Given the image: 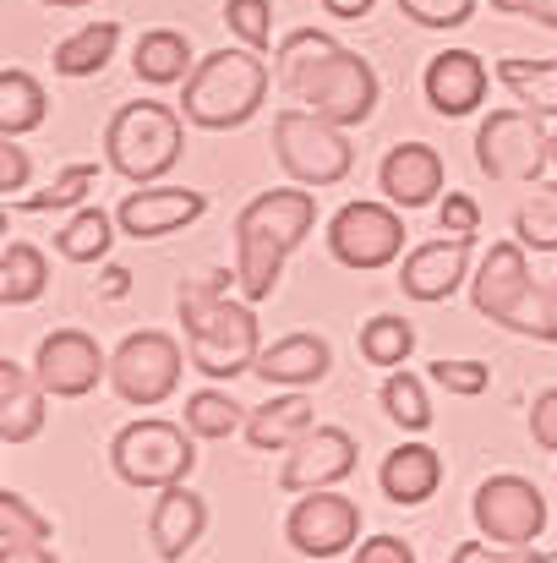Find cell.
Here are the masks:
<instances>
[{"label": "cell", "instance_id": "cell-28", "mask_svg": "<svg viewBox=\"0 0 557 563\" xmlns=\"http://www.w3.org/2000/svg\"><path fill=\"white\" fill-rule=\"evenodd\" d=\"M121 44V22H88L71 38L55 44V77H93L99 66H110Z\"/></svg>", "mask_w": 557, "mask_h": 563}, {"label": "cell", "instance_id": "cell-22", "mask_svg": "<svg viewBox=\"0 0 557 563\" xmlns=\"http://www.w3.org/2000/svg\"><path fill=\"white\" fill-rule=\"evenodd\" d=\"M312 427H318L312 394H307V388H285V394H274L268 405H257V410L246 416L241 438H246L252 449H263V454H285V449H296Z\"/></svg>", "mask_w": 557, "mask_h": 563}, {"label": "cell", "instance_id": "cell-29", "mask_svg": "<svg viewBox=\"0 0 557 563\" xmlns=\"http://www.w3.org/2000/svg\"><path fill=\"white\" fill-rule=\"evenodd\" d=\"M49 99H44V82L22 66H5L0 71V137H22L44 121Z\"/></svg>", "mask_w": 557, "mask_h": 563}, {"label": "cell", "instance_id": "cell-3", "mask_svg": "<svg viewBox=\"0 0 557 563\" xmlns=\"http://www.w3.org/2000/svg\"><path fill=\"white\" fill-rule=\"evenodd\" d=\"M268 66L257 49H213L191 66V77L181 82V115L186 126L202 132H235L246 126L263 99H268Z\"/></svg>", "mask_w": 557, "mask_h": 563}, {"label": "cell", "instance_id": "cell-48", "mask_svg": "<svg viewBox=\"0 0 557 563\" xmlns=\"http://www.w3.org/2000/svg\"><path fill=\"white\" fill-rule=\"evenodd\" d=\"M318 5H323L334 22H356V16H367L377 0H318Z\"/></svg>", "mask_w": 557, "mask_h": 563}, {"label": "cell", "instance_id": "cell-37", "mask_svg": "<svg viewBox=\"0 0 557 563\" xmlns=\"http://www.w3.org/2000/svg\"><path fill=\"white\" fill-rule=\"evenodd\" d=\"M334 44H339V38H334L328 27H296V33H285V38H279V49H274L279 82H285V88H296V82H301V77H307V71L334 49Z\"/></svg>", "mask_w": 557, "mask_h": 563}, {"label": "cell", "instance_id": "cell-7", "mask_svg": "<svg viewBox=\"0 0 557 563\" xmlns=\"http://www.w3.org/2000/svg\"><path fill=\"white\" fill-rule=\"evenodd\" d=\"M181 329H186V356H191V367L202 377H213V383L252 373L257 356H263V329H257V307H252V301H235V296H230V301L208 307L202 318H191Z\"/></svg>", "mask_w": 557, "mask_h": 563}, {"label": "cell", "instance_id": "cell-24", "mask_svg": "<svg viewBox=\"0 0 557 563\" xmlns=\"http://www.w3.org/2000/svg\"><path fill=\"white\" fill-rule=\"evenodd\" d=\"M44 399H49V388L38 383L33 367H16L11 356L0 362V443L5 449L33 443L44 432Z\"/></svg>", "mask_w": 557, "mask_h": 563}, {"label": "cell", "instance_id": "cell-18", "mask_svg": "<svg viewBox=\"0 0 557 563\" xmlns=\"http://www.w3.org/2000/svg\"><path fill=\"white\" fill-rule=\"evenodd\" d=\"M421 88H426V104H432L443 121H459V115H470V110L487 104L492 71L481 66L476 49H437V55L426 60Z\"/></svg>", "mask_w": 557, "mask_h": 563}, {"label": "cell", "instance_id": "cell-8", "mask_svg": "<svg viewBox=\"0 0 557 563\" xmlns=\"http://www.w3.org/2000/svg\"><path fill=\"white\" fill-rule=\"evenodd\" d=\"M290 93L301 99V110H312V115L350 132V126H367L371 110H377V71H371L367 55L334 44Z\"/></svg>", "mask_w": 557, "mask_h": 563}, {"label": "cell", "instance_id": "cell-44", "mask_svg": "<svg viewBox=\"0 0 557 563\" xmlns=\"http://www.w3.org/2000/svg\"><path fill=\"white\" fill-rule=\"evenodd\" d=\"M27 170H33V159L16 148V137H0V197L5 202L27 191Z\"/></svg>", "mask_w": 557, "mask_h": 563}, {"label": "cell", "instance_id": "cell-1", "mask_svg": "<svg viewBox=\"0 0 557 563\" xmlns=\"http://www.w3.org/2000/svg\"><path fill=\"white\" fill-rule=\"evenodd\" d=\"M318 224V197L307 187H274L257 191L241 213H235V279H241V301H268L285 257L312 235Z\"/></svg>", "mask_w": 557, "mask_h": 563}, {"label": "cell", "instance_id": "cell-38", "mask_svg": "<svg viewBox=\"0 0 557 563\" xmlns=\"http://www.w3.org/2000/svg\"><path fill=\"white\" fill-rule=\"evenodd\" d=\"M224 22L241 38V49H268L274 44V0H224Z\"/></svg>", "mask_w": 557, "mask_h": 563}, {"label": "cell", "instance_id": "cell-4", "mask_svg": "<svg viewBox=\"0 0 557 563\" xmlns=\"http://www.w3.org/2000/svg\"><path fill=\"white\" fill-rule=\"evenodd\" d=\"M186 148V115L159 99H132L104 126V159L132 187H159Z\"/></svg>", "mask_w": 557, "mask_h": 563}, {"label": "cell", "instance_id": "cell-46", "mask_svg": "<svg viewBox=\"0 0 557 563\" xmlns=\"http://www.w3.org/2000/svg\"><path fill=\"white\" fill-rule=\"evenodd\" d=\"M350 563H415V548L399 542V537H388V531H377V537H367V542L356 548Z\"/></svg>", "mask_w": 557, "mask_h": 563}, {"label": "cell", "instance_id": "cell-21", "mask_svg": "<svg viewBox=\"0 0 557 563\" xmlns=\"http://www.w3.org/2000/svg\"><path fill=\"white\" fill-rule=\"evenodd\" d=\"M202 531H208V504L186 482L181 487H165L154 498V509H148V542H154V553L165 563H181L202 542Z\"/></svg>", "mask_w": 557, "mask_h": 563}, {"label": "cell", "instance_id": "cell-15", "mask_svg": "<svg viewBox=\"0 0 557 563\" xmlns=\"http://www.w3.org/2000/svg\"><path fill=\"white\" fill-rule=\"evenodd\" d=\"M33 373L55 399H82L99 388V377H110V356L99 351V340L88 329H55L38 340Z\"/></svg>", "mask_w": 557, "mask_h": 563}, {"label": "cell", "instance_id": "cell-26", "mask_svg": "<svg viewBox=\"0 0 557 563\" xmlns=\"http://www.w3.org/2000/svg\"><path fill=\"white\" fill-rule=\"evenodd\" d=\"M115 213H104V208H77L60 230H55V252L66 257V263H104L110 257V246H115Z\"/></svg>", "mask_w": 557, "mask_h": 563}, {"label": "cell", "instance_id": "cell-40", "mask_svg": "<svg viewBox=\"0 0 557 563\" xmlns=\"http://www.w3.org/2000/svg\"><path fill=\"white\" fill-rule=\"evenodd\" d=\"M426 373H432V383H437L443 394H459V399H476V394L492 388V367H487V362H454V356H437Z\"/></svg>", "mask_w": 557, "mask_h": 563}, {"label": "cell", "instance_id": "cell-34", "mask_svg": "<svg viewBox=\"0 0 557 563\" xmlns=\"http://www.w3.org/2000/svg\"><path fill=\"white\" fill-rule=\"evenodd\" d=\"M514 241L525 252H557V181H536L514 213Z\"/></svg>", "mask_w": 557, "mask_h": 563}, {"label": "cell", "instance_id": "cell-39", "mask_svg": "<svg viewBox=\"0 0 557 563\" xmlns=\"http://www.w3.org/2000/svg\"><path fill=\"white\" fill-rule=\"evenodd\" d=\"M230 285H241L230 268H208V274L186 279L181 296H176V312H181V323L202 318V312H208V307H219V301H230Z\"/></svg>", "mask_w": 557, "mask_h": 563}, {"label": "cell", "instance_id": "cell-19", "mask_svg": "<svg viewBox=\"0 0 557 563\" xmlns=\"http://www.w3.org/2000/svg\"><path fill=\"white\" fill-rule=\"evenodd\" d=\"M443 154L432 143H393L377 165V187L382 202H393L399 213L410 208H426V202H443Z\"/></svg>", "mask_w": 557, "mask_h": 563}, {"label": "cell", "instance_id": "cell-30", "mask_svg": "<svg viewBox=\"0 0 557 563\" xmlns=\"http://www.w3.org/2000/svg\"><path fill=\"white\" fill-rule=\"evenodd\" d=\"M44 285H49V257L33 241H5V252H0V301L27 307V301L44 296Z\"/></svg>", "mask_w": 557, "mask_h": 563}, {"label": "cell", "instance_id": "cell-5", "mask_svg": "<svg viewBox=\"0 0 557 563\" xmlns=\"http://www.w3.org/2000/svg\"><path fill=\"white\" fill-rule=\"evenodd\" d=\"M110 465L126 487L137 493H165V487H181L197 465V438L186 421H165V416H143V421H126L115 438H110Z\"/></svg>", "mask_w": 557, "mask_h": 563}, {"label": "cell", "instance_id": "cell-52", "mask_svg": "<svg viewBox=\"0 0 557 563\" xmlns=\"http://www.w3.org/2000/svg\"><path fill=\"white\" fill-rule=\"evenodd\" d=\"M553 165H557V126H553Z\"/></svg>", "mask_w": 557, "mask_h": 563}, {"label": "cell", "instance_id": "cell-11", "mask_svg": "<svg viewBox=\"0 0 557 563\" xmlns=\"http://www.w3.org/2000/svg\"><path fill=\"white\" fill-rule=\"evenodd\" d=\"M328 252H334V263H345L356 274H377V268L399 263L404 257V213L377 197L345 202L328 219Z\"/></svg>", "mask_w": 557, "mask_h": 563}, {"label": "cell", "instance_id": "cell-45", "mask_svg": "<svg viewBox=\"0 0 557 563\" xmlns=\"http://www.w3.org/2000/svg\"><path fill=\"white\" fill-rule=\"evenodd\" d=\"M531 438H536V449L557 454V388H542L531 399Z\"/></svg>", "mask_w": 557, "mask_h": 563}, {"label": "cell", "instance_id": "cell-25", "mask_svg": "<svg viewBox=\"0 0 557 563\" xmlns=\"http://www.w3.org/2000/svg\"><path fill=\"white\" fill-rule=\"evenodd\" d=\"M132 71L154 88H170V82H186L191 77V38L181 27H148L132 49Z\"/></svg>", "mask_w": 557, "mask_h": 563}, {"label": "cell", "instance_id": "cell-27", "mask_svg": "<svg viewBox=\"0 0 557 563\" xmlns=\"http://www.w3.org/2000/svg\"><path fill=\"white\" fill-rule=\"evenodd\" d=\"M498 82L520 99V110H536L542 121H557V60H498Z\"/></svg>", "mask_w": 557, "mask_h": 563}, {"label": "cell", "instance_id": "cell-36", "mask_svg": "<svg viewBox=\"0 0 557 563\" xmlns=\"http://www.w3.org/2000/svg\"><path fill=\"white\" fill-rule=\"evenodd\" d=\"M49 548V520L22 498V493H0V553H33Z\"/></svg>", "mask_w": 557, "mask_h": 563}, {"label": "cell", "instance_id": "cell-9", "mask_svg": "<svg viewBox=\"0 0 557 563\" xmlns=\"http://www.w3.org/2000/svg\"><path fill=\"white\" fill-rule=\"evenodd\" d=\"M476 165L487 181H542L553 165V132L536 110H492L476 126Z\"/></svg>", "mask_w": 557, "mask_h": 563}, {"label": "cell", "instance_id": "cell-49", "mask_svg": "<svg viewBox=\"0 0 557 563\" xmlns=\"http://www.w3.org/2000/svg\"><path fill=\"white\" fill-rule=\"evenodd\" d=\"M99 290H104L110 301H121V296L132 290V274H126L121 263H110V268H104V279H99Z\"/></svg>", "mask_w": 557, "mask_h": 563}, {"label": "cell", "instance_id": "cell-10", "mask_svg": "<svg viewBox=\"0 0 557 563\" xmlns=\"http://www.w3.org/2000/svg\"><path fill=\"white\" fill-rule=\"evenodd\" d=\"M186 362H191V356L181 351L176 334H165V329H137V334H126V340L115 345V356H110V388H115V399H126V405H137V410H154V405H165V399L181 388Z\"/></svg>", "mask_w": 557, "mask_h": 563}, {"label": "cell", "instance_id": "cell-2", "mask_svg": "<svg viewBox=\"0 0 557 563\" xmlns=\"http://www.w3.org/2000/svg\"><path fill=\"white\" fill-rule=\"evenodd\" d=\"M470 307L487 323L509 329V334L557 345V301L553 290H542L531 279V263H525L520 241H492L487 246V257L476 263V279H470Z\"/></svg>", "mask_w": 557, "mask_h": 563}, {"label": "cell", "instance_id": "cell-51", "mask_svg": "<svg viewBox=\"0 0 557 563\" xmlns=\"http://www.w3.org/2000/svg\"><path fill=\"white\" fill-rule=\"evenodd\" d=\"M44 5H60V11H71V5H88V0H44Z\"/></svg>", "mask_w": 557, "mask_h": 563}, {"label": "cell", "instance_id": "cell-20", "mask_svg": "<svg viewBox=\"0 0 557 563\" xmlns=\"http://www.w3.org/2000/svg\"><path fill=\"white\" fill-rule=\"evenodd\" d=\"M328 367H334V345L323 334H312V329H296V334L263 345L252 377H263L274 388H312V383L328 377Z\"/></svg>", "mask_w": 557, "mask_h": 563}, {"label": "cell", "instance_id": "cell-31", "mask_svg": "<svg viewBox=\"0 0 557 563\" xmlns=\"http://www.w3.org/2000/svg\"><path fill=\"white\" fill-rule=\"evenodd\" d=\"M93 187H99V165H66L44 191H22L5 208H22V213H77V208H88Z\"/></svg>", "mask_w": 557, "mask_h": 563}, {"label": "cell", "instance_id": "cell-33", "mask_svg": "<svg viewBox=\"0 0 557 563\" xmlns=\"http://www.w3.org/2000/svg\"><path fill=\"white\" fill-rule=\"evenodd\" d=\"M246 405L235 399V394H224V388H197V394H186V427H191V438H230V432H241L246 427Z\"/></svg>", "mask_w": 557, "mask_h": 563}, {"label": "cell", "instance_id": "cell-35", "mask_svg": "<svg viewBox=\"0 0 557 563\" xmlns=\"http://www.w3.org/2000/svg\"><path fill=\"white\" fill-rule=\"evenodd\" d=\"M377 399H382V416L399 432H426L432 427V399H426V383L415 373H388Z\"/></svg>", "mask_w": 557, "mask_h": 563}, {"label": "cell", "instance_id": "cell-13", "mask_svg": "<svg viewBox=\"0 0 557 563\" xmlns=\"http://www.w3.org/2000/svg\"><path fill=\"white\" fill-rule=\"evenodd\" d=\"M285 542L301 553V559H339L345 548L361 542V504L345 498V493H301L285 515Z\"/></svg>", "mask_w": 557, "mask_h": 563}, {"label": "cell", "instance_id": "cell-14", "mask_svg": "<svg viewBox=\"0 0 557 563\" xmlns=\"http://www.w3.org/2000/svg\"><path fill=\"white\" fill-rule=\"evenodd\" d=\"M356 460H361L356 438H350L345 427H323V421H318L296 449H285L279 487H285L290 498H301V493H328V487H339L345 476H356Z\"/></svg>", "mask_w": 557, "mask_h": 563}, {"label": "cell", "instance_id": "cell-6", "mask_svg": "<svg viewBox=\"0 0 557 563\" xmlns=\"http://www.w3.org/2000/svg\"><path fill=\"white\" fill-rule=\"evenodd\" d=\"M274 154L296 187H339L356 170V148H350L345 126H334L312 110L274 115Z\"/></svg>", "mask_w": 557, "mask_h": 563}, {"label": "cell", "instance_id": "cell-47", "mask_svg": "<svg viewBox=\"0 0 557 563\" xmlns=\"http://www.w3.org/2000/svg\"><path fill=\"white\" fill-rule=\"evenodd\" d=\"M492 11H509V16H531L542 27H557V0H487Z\"/></svg>", "mask_w": 557, "mask_h": 563}, {"label": "cell", "instance_id": "cell-53", "mask_svg": "<svg viewBox=\"0 0 557 563\" xmlns=\"http://www.w3.org/2000/svg\"><path fill=\"white\" fill-rule=\"evenodd\" d=\"M553 301H557V285H553Z\"/></svg>", "mask_w": 557, "mask_h": 563}, {"label": "cell", "instance_id": "cell-23", "mask_svg": "<svg viewBox=\"0 0 557 563\" xmlns=\"http://www.w3.org/2000/svg\"><path fill=\"white\" fill-rule=\"evenodd\" d=\"M377 487H382L388 504L415 509V504H426V498L443 487V454H437L432 443H399V449L382 454Z\"/></svg>", "mask_w": 557, "mask_h": 563}, {"label": "cell", "instance_id": "cell-50", "mask_svg": "<svg viewBox=\"0 0 557 563\" xmlns=\"http://www.w3.org/2000/svg\"><path fill=\"white\" fill-rule=\"evenodd\" d=\"M0 563H55L49 548H33V553H0Z\"/></svg>", "mask_w": 557, "mask_h": 563}, {"label": "cell", "instance_id": "cell-17", "mask_svg": "<svg viewBox=\"0 0 557 563\" xmlns=\"http://www.w3.org/2000/svg\"><path fill=\"white\" fill-rule=\"evenodd\" d=\"M208 213V197L191 187H137L132 197H121L115 208V224L132 235V241H165L186 224H197Z\"/></svg>", "mask_w": 557, "mask_h": 563}, {"label": "cell", "instance_id": "cell-32", "mask_svg": "<svg viewBox=\"0 0 557 563\" xmlns=\"http://www.w3.org/2000/svg\"><path fill=\"white\" fill-rule=\"evenodd\" d=\"M415 351V323L399 318V312H377L361 323V362L377 373H399Z\"/></svg>", "mask_w": 557, "mask_h": 563}, {"label": "cell", "instance_id": "cell-12", "mask_svg": "<svg viewBox=\"0 0 557 563\" xmlns=\"http://www.w3.org/2000/svg\"><path fill=\"white\" fill-rule=\"evenodd\" d=\"M470 520H476L481 542H492V548H531L547 531V498L531 476L503 471V476H487L476 487Z\"/></svg>", "mask_w": 557, "mask_h": 563}, {"label": "cell", "instance_id": "cell-16", "mask_svg": "<svg viewBox=\"0 0 557 563\" xmlns=\"http://www.w3.org/2000/svg\"><path fill=\"white\" fill-rule=\"evenodd\" d=\"M470 252H476V235H443V241L410 246L399 263V290L410 301H426V307L448 301L470 274Z\"/></svg>", "mask_w": 557, "mask_h": 563}, {"label": "cell", "instance_id": "cell-43", "mask_svg": "<svg viewBox=\"0 0 557 563\" xmlns=\"http://www.w3.org/2000/svg\"><path fill=\"white\" fill-rule=\"evenodd\" d=\"M437 230H443V235H476V230H481V202H476L470 191H448V197L437 202Z\"/></svg>", "mask_w": 557, "mask_h": 563}, {"label": "cell", "instance_id": "cell-41", "mask_svg": "<svg viewBox=\"0 0 557 563\" xmlns=\"http://www.w3.org/2000/svg\"><path fill=\"white\" fill-rule=\"evenodd\" d=\"M399 11L415 22V27H465L476 0H399Z\"/></svg>", "mask_w": 557, "mask_h": 563}, {"label": "cell", "instance_id": "cell-42", "mask_svg": "<svg viewBox=\"0 0 557 563\" xmlns=\"http://www.w3.org/2000/svg\"><path fill=\"white\" fill-rule=\"evenodd\" d=\"M553 548H492V542H459L448 563H553Z\"/></svg>", "mask_w": 557, "mask_h": 563}]
</instances>
